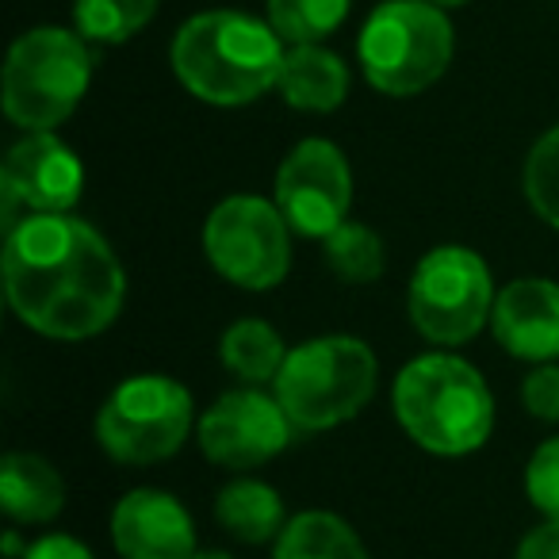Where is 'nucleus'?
I'll list each match as a JSON object with an SVG mask.
<instances>
[{"label": "nucleus", "mask_w": 559, "mask_h": 559, "mask_svg": "<svg viewBox=\"0 0 559 559\" xmlns=\"http://www.w3.org/2000/svg\"><path fill=\"white\" fill-rule=\"evenodd\" d=\"M215 518L234 540L269 544L284 533V498L261 479H234L218 490Z\"/></svg>", "instance_id": "f3484780"}, {"label": "nucleus", "mask_w": 559, "mask_h": 559, "mask_svg": "<svg viewBox=\"0 0 559 559\" xmlns=\"http://www.w3.org/2000/svg\"><path fill=\"white\" fill-rule=\"evenodd\" d=\"M353 173L326 139H304L276 173V207L304 238H330L349 218Z\"/></svg>", "instance_id": "9d476101"}, {"label": "nucleus", "mask_w": 559, "mask_h": 559, "mask_svg": "<svg viewBox=\"0 0 559 559\" xmlns=\"http://www.w3.org/2000/svg\"><path fill=\"white\" fill-rule=\"evenodd\" d=\"M521 403L533 418L559 421V365H540L521 383Z\"/></svg>", "instance_id": "393cba45"}, {"label": "nucleus", "mask_w": 559, "mask_h": 559, "mask_svg": "<svg viewBox=\"0 0 559 559\" xmlns=\"http://www.w3.org/2000/svg\"><path fill=\"white\" fill-rule=\"evenodd\" d=\"M93 78L85 35L35 27L20 35L4 62V116L24 131H55L73 116Z\"/></svg>", "instance_id": "423d86ee"}, {"label": "nucleus", "mask_w": 559, "mask_h": 559, "mask_svg": "<svg viewBox=\"0 0 559 559\" xmlns=\"http://www.w3.org/2000/svg\"><path fill=\"white\" fill-rule=\"evenodd\" d=\"M322 249H326L330 272H337L345 284H372L383 276V264H388L380 234L365 223H349V218L330 238H322Z\"/></svg>", "instance_id": "aec40b11"}, {"label": "nucleus", "mask_w": 559, "mask_h": 559, "mask_svg": "<svg viewBox=\"0 0 559 559\" xmlns=\"http://www.w3.org/2000/svg\"><path fill=\"white\" fill-rule=\"evenodd\" d=\"M195 559H230L226 551H203V556H195Z\"/></svg>", "instance_id": "c756f323"}, {"label": "nucleus", "mask_w": 559, "mask_h": 559, "mask_svg": "<svg viewBox=\"0 0 559 559\" xmlns=\"http://www.w3.org/2000/svg\"><path fill=\"white\" fill-rule=\"evenodd\" d=\"M376 380H380L376 353L360 337L330 334L288 349V360L272 383L296 429L322 433L357 418L376 395Z\"/></svg>", "instance_id": "20e7f679"}, {"label": "nucleus", "mask_w": 559, "mask_h": 559, "mask_svg": "<svg viewBox=\"0 0 559 559\" xmlns=\"http://www.w3.org/2000/svg\"><path fill=\"white\" fill-rule=\"evenodd\" d=\"M452 24L429 0H383L357 39L368 85L388 96H418L452 62Z\"/></svg>", "instance_id": "39448f33"}, {"label": "nucleus", "mask_w": 559, "mask_h": 559, "mask_svg": "<svg viewBox=\"0 0 559 559\" xmlns=\"http://www.w3.org/2000/svg\"><path fill=\"white\" fill-rule=\"evenodd\" d=\"M157 0H78L73 4V20L78 32L93 43H127L154 20Z\"/></svg>", "instance_id": "4be33fe9"}, {"label": "nucleus", "mask_w": 559, "mask_h": 559, "mask_svg": "<svg viewBox=\"0 0 559 559\" xmlns=\"http://www.w3.org/2000/svg\"><path fill=\"white\" fill-rule=\"evenodd\" d=\"M85 169L78 154L50 131H32L9 150L0 165V203L9 230L20 223L16 211L27 215H66L81 200Z\"/></svg>", "instance_id": "f8f14e48"}, {"label": "nucleus", "mask_w": 559, "mask_h": 559, "mask_svg": "<svg viewBox=\"0 0 559 559\" xmlns=\"http://www.w3.org/2000/svg\"><path fill=\"white\" fill-rule=\"evenodd\" d=\"M284 39L269 20L246 12H200L177 32L169 62L177 81L203 104L241 108L280 85Z\"/></svg>", "instance_id": "f03ea898"}, {"label": "nucleus", "mask_w": 559, "mask_h": 559, "mask_svg": "<svg viewBox=\"0 0 559 559\" xmlns=\"http://www.w3.org/2000/svg\"><path fill=\"white\" fill-rule=\"evenodd\" d=\"M0 506L20 525H47L62 513L66 483L35 452H9L0 460Z\"/></svg>", "instance_id": "2eb2a0df"}, {"label": "nucleus", "mask_w": 559, "mask_h": 559, "mask_svg": "<svg viewBox=\"0 0 559 559\" xmlns=\"http://www.w3.org/2000/svg\"><path fill=\"white\" fill-rule=\"evenodd\" d=\"M525 495L548 521H559V437L544 441L525 467Z\"/></svg>", "instance_id": "b1692460"}, {"label": "nucleus", "mask_w": 559, "mask_h": 559, "mask_svg": "<svg viewBox=\"0 0 559 559\" xmlns=\"http://www.w3.org/2000/svg\"><path fill=\"white\" fill-rule=\"evenodd\" d=\"M24 559H96L78 536H66V533H50L39 536L35 544H27Z\"/></svg>", "instance_id": "a878e982"}, {"label": "nucleus", "mask_w": 559, "mask_h": 559, "mask_svg": "<svg viewBox=\"0 0 559 559\" xmlns=\"http://www.w3.org/2000/svg\"><path fill=\"white\" fill-rule=\"evenodd\" d=\"M276 559H368V548L345 518L307 510L296 513L276 536Z\"/></svg>", "instance_id": "a211bd4d"}, {"label": "nucleus", "mask_w": 559, "mask_h": 559, "mask_svg": "<svg viewBox=\"0 0 559 559\" xmlns=\"http://www.w3.org/2000/svg\"><path fill=\"white\" fill-rule=\"evenodd\" d=\"M280 96L296 111H334L349 96V70L334 50L319 47V43H304L284 55V70H280Z\"/></svg>", "instance_id": "dca6fc26"}, {"label": "nucleus", "mask_w": 559, "mask_h": 559, "mask_svg": "<svg viewBox=\"0 0 559 559\" xmlns=\"http://www.w3.org/2000/svg\"><path fill=\"white\" fill-rule=\"evenodd\" d=\"M513 559H559V521H548L536 525L525 540L518 544V556Z\"/></svg>", "instance_id": "bb28decb"}, {"label": "nucleus", "mask_w": 559, "mask_h": 559, "mask_svg": "<svg viewBox=\"0 0 559 559\" xmlns=\"http://www.w3.org/2000/svg\"><path fill=\"white\" fill-rule=\"evenodd\" d=\"M495 280L475 249L437 246L418 261L406 292L411 322L433 345H464L495 314Z\"/></svg>", "instance_id": "0eeeda50"}, {"label": "nucleus", "mask_w": 559, "mask_h": 559, "mask_svg": "<svg viewBox=\"0 0 559 559\" xmlns=\"http://www.w3.org/2000/svg\"><path fill=\"white\" fill-rule=\"evenodd\" d=\"M349 16V0H269V24L292 47L322 43Z\"/></svg>", "instance_id": "412c9836"}, {"label": "nucleus", "mask_w": 559, "mask_h": 559, "mask_svg": "<svg viewBox=\"0 0 559 559\" xmlns=\"http://www.w3.org/2000/svg\"><path fill=\"white\" fill-rule=\"evenodd\" d=\"M525 195L533 211L559 230V127L536 139L525 162Z\"/></svg>", "instance_id": "5701e85b"}, {"label": "nucleus", "mask_w": 559, "mask_h": 559, "mask_svg": "<svg viewBox=\"0 0 559 559\" xmlns=\"http://www.w3.org/2000/svg\"><path fill=\"white\" fill-rule=\"evenodd\" d=\"M203 253L223 280L269 292L292 269V226L261 195H226L203 223Z\"/></svg>", "instance_id": "1a4fd4ad"}, {"label": "nucleus", "mask_w": 559, "mask_h": 559, "mask_svg": "<svg viewBox=\"0 0 559 559\" xmlns=\"http://www.w3.org/2000/svg\"><path fill=\"white\" fill-rule=\"evenodd\" d=\"M4 296L27 330L85 342L116 322L127 296L119 257L85 218L24 215L4 238Z\"/></svg>", "instance_id": "f257e3e1"}, {"label": "nucleus", "mask_w": 559, "mask_h": 559, "mask_svg": "<svg viewBox=\"0 0 559 559\" xmlns=\"http://www.w3.org/2000/svg\"><path fill=\"white\" fill-rule=\"evenodd\" d=\"M111 544L123 559H195V525L173 495L139 487L111 510Z\"/></svg>", "instance_id": "ddd939ff"}, {"label": "nucleus", "mask_w": 559, "mask_h": 559, "mask_svg": "<svg viewBox=\"0 0 559 559\" xmlns=\"http://www.w3.org/2000/svg\"><path fill=\"white\" fill-rule=\"evenodd\" d=\"M218 357H223L226 372L246 380L249 388L272 383L288 360V349L280 342V334L261 319H238L218 342Z\"/></svg>", "instance_id": "6ab92c4d"}, {"label": "nucleus", "mask_w": 559, "mask_h": 559, "mask_svg": "<svg viewBox=\"0 0 559 559\" xmlns=\"http://www.w3.org/2000/svg\"><path fill=\"white\" fill-rule=\"evenodd\" d=\"M192 429V395L169 376H131L96 414V441L119 464H157L180 452Z\"/></svg>", "instance_id": "6e6552de"}, {"label": "nucleus", "mask_w": 559, "mask_h": 559, "mask_svg": "<svg viewBox=\"0 0 559 559\" xmlns=\"http://www.w3.org/2000/svg\"><path fill=\"white\" fill-rule=\"evenodd\" d=\"M429 4H437V9H456V4H467V0H429Z\"/></svg>", "instance_id": "c85d7f7f"}, {"label": "nucleus", "mask_w": 559, "mask_h": 559, "mask_svg": "<svg viewBox=\"0 0 559 559\" xmlns=\"http://www.w3.org/2000/svg\"><path fill=\"white\" fill-rule=\"evenodd\" d=\"M490 330L510 357L551 365L559 357V284L540 276L506 284L495 299Z\"/></svg>", "instance_id": "4468645a"}, {"label": "nucleus", "mask_w": 559, "mask_h": 559, "mask_svg": "<svg viewBox=\"0 0 559 559\" xmlns=\"http://www.w3.org/2000/svg\"><path fill=\"white\" fill-rule=\"evenodd\" d=\"M24 551H27V548H24V544H20V536H16V533L4 536V556H9V559H16V556L24 559Z\"/></svg>", "instance_id": "cd10ccee"}, {"label": "nucleus", "mask_w": 559, "mask_h": 559, "mask_svg": "<svg viewBox=\"0 0 559 559\" xmlns=\"http://www.w3.org/2000/svg\"><path fill=\"white\" fill-rule=\"evenodd\" d=\"M296 421L280 406L276 395H264L257 388L226 391L223 399L203 411L200 418V449L211 464L249 472L269 464L272 456L288 449Z\"/></svg>", "instance_id": "9b49d317"}, {"label": "nucleus", "mask_w": 559, "mask_h": 559, "mask_svg": "<svg viewBox=\"0 0 559 559\" xmlns=\"http://www.w3.org/2000/svg\"><path fill=\"white\" fill-rule=\"evenodd\" d=\"M395 418L418 449L433 456H467L495 429V399L479 368L449 353H429L399 372Z\"/></svg>", "instance_id": "7ed1b4c3"}]
</instances>
